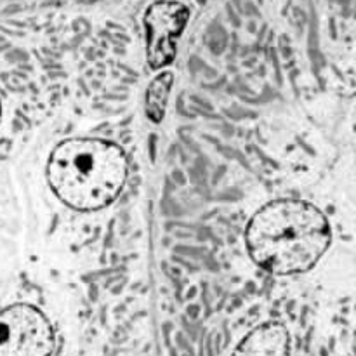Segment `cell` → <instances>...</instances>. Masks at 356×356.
I'll return each instance as SVG.
<instances>
[{"mask_svg": "<svg viewBox=\"0 0 356 356\" xmlns=\"http://www.w3.org/2000/svg\"><path fill=\"white\" fill-rule=\"evenodd\" d=\"M257 266L273 275H299L316 266L332 242L329 219L305 200L284 198L254 214L245 232Z\"/></svg>", "mask_w": 356, "mask_h": 356, "instance_id": "cell-1", "label": "cell"}, {"mask_svg": "<svg viewBox=\"0 0 356 356\" xmlns=\"http://www.w3.org/2000/svg\"><path fill=\"white\" fill-rule=\"evenodd\" d=\"M45 174L63 204L82 212L99 211L124 190L127 159L120 146L103 139H66L52 149Z\"/></svg>", "mask_w": 356, "mask_h": 356, "instance_id": "cell-2", "label": "cell"}, {"mask_svg": "<svg viewBox=\"0 0 356 356\" xmlns=\"http://www.w3.org/2000/svg\"><path fill=\"white\" fill-rule=\"evenodd\" d=\"M54 330L44 313L28 305L0 312V356H51Z\"/></svg>", "mask_w": 356, "mask_h": 356, "instance_id": "cell-3", "label": "cell"}, {"mask_svg": "<svg viewBox=\"0 0 356 356\" xmlns=\"http://www.w3.org/2000/svg\"><path fill=\"white\" fill-rule=\"evenodd\" d=\"M190 7L177 0H156L146 9L145 52L152 70H162L172 65L177 56V42L190 21Z\"/></svg>", "mask_w": 356, "mask_h": 356, "instance_id": "cell-4", "label": "cell"}, {"mask_svg": "<svg viewBox=\"0 0 356 356\" xmlns=\"http://www.w3.org/2000/svg\"><path fill=\"white\" fill-rule=\"evenodd\" d=\"M233 356H291L289 330L282 323H263L245 336Z\"/></svg>", "mask_w": 356, "mask_h": 356, "instance_id": "cell-5", "label": "cell"}, {"mask_svg": "<svg viewBox=\"0 0 356 356\" xmlns=\"http://www.w3.org/2000/svg\"><path fill=\"white\" fill-rule=\"evenodd\" d=\"M174 80L176 79H174L172 72H162L149 82L148 89H146V117L153 124H162L163 118H165Z\"/></svg>", "mask_w": 356, "mask_h": 356, "instance_id": "cell-6", "label": "cell"}, {"mask_svg": "<svg viewBox=\"0 0 356 356\" xmlns=\"http://www.w3.org/2000/svg\"><path fill=\"white\" fill-rule=\"evenodd\" d=\"M0 120H2V106H0Z\"/></svg>", "mask_w": 356, "mask_h": 356, "instance_id": "cell-7", "label": "cell"}]
</instances>
